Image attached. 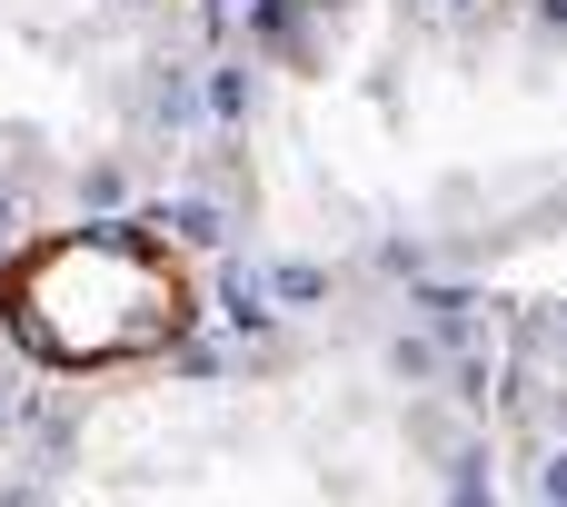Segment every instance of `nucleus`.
Wrapping results in <instances>:
<instances>
[{
  "label": "nucleus",
  "mask_w": 567,
  "mask_h": 507,
  "mask_svg": "<svg viewBox=\"0 0 567 507\" xmlns=\"http://www.w3.org/2000/svg\"><path fill=\"white\" fill-rule=\"evenodd\" d=\"M199 249L159 209H90L0 249V329L50 389L169 369L199 339Z\"/></svg>",
  "instance_id": "obj_3"
},
{
  "label": "nucleus",
  "mask_w": 567,
  "mask_h": 507,
  "mask_svg": "<svg viewBox=\"0 0 567 507\" xmlns=\"http://www.w3.org/2000/svg\"><path fill=\"white\" fill-rule=\"evenodd\" d=\"M209 130V0H0V249L150 209Z\"/></svg>",
  "instance_id": "obj_2"
},
{
  "label": "nucleus",
  "mask_w": 567,
  "mask_h": 507,
  "mask_svg": "<svg viewBox=\"0 0 567 507\" xmlns=\"http://www.w3.org/2000/svg\"><path fill=\"white\" fill-rule=\"evenodd\" d=\"M219 149L289 239L478 249L567 199V0H269Z\"/></svg>",
  "instance_id": "obj_1"
},
{
  "label": "nucleus",
  "mask_w": 567,
  "mask_h": 507,
  "mask_svg": "<svg viewBox=\"0 0 567 507\" xmlns=\"http://www.w3.org/2000/svg\"><path fill=\"white\" fill-rule=\"evenodd\" d=\"M40 369L20 359V339L0 329V468H20V438H30V408H40Z\"/></svg>",
  "instance_id": "obj_4"
}]
</instances>
